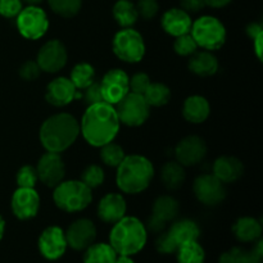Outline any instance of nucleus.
Returning a JSON list of instances; mask_svg holds the SVG:
<instances>
[{"instance_id":"nucleus-5","label":"nucleus","mask_w":263,"mask_h":263,"mask_svg":"<svg viewBox=\"0 0 263 263\" xmlns=\"http://www.w3.org/2000/svg\"><path fill=\"white\" fill-rule=\"evenodd\" d=\"M53 200L63 212H80L92 202L91 189L79 180L62 181L54 187Z\"/></svg>"},{"instance_id":"nucleus-1","label":"nucleus","mask_w":263,"mask_h":263,"mask_svg":"<svg viewBox=\"0 0 263 263\" xmlns=\"http://www.w3.org/2000/svg\"><path fill=\"white\" fill-rule=\"evenodd\" d=\"M120 131V120H118L116 108L112 104L102 102L87 107L82 116L80 133L85 140L92 146L105 145L116 139Z\"/></svg>"},{"instance_id":"nucleus-40","label":"nucleus","mask_w":263,"mask_h":263,"mask_svg":"<svg viewBox=\"0 0 263 263\" xmlns=\"http://www.w3.org/2000/svg\"><path fill=\"white\" fill-rule=\"evenodd\" d=\"M81 92H82L81 99L84 100V103L87 105V107L92 104H97V103L104 102L102 97V91H100L99 82L94 81L90 86H87L86 89L81 90Z\"/></svg>"},{"instance_id":"nucleus-33","label":"nucleus","mask_w":263,"mask_h":263,"mask_svg":"<svg viewBox=\"0 0 263 263\" xmlns=\"http://www.w3.org/2000/svg\"><path fill=\"white\" fill-rule=\"evenodd\" d=\"M49 7L55 14L72 18L81 10L82 0H48Z\"/></svg>"},{"instance_id":"nucleus-4","label":"nucleus","mask_w":263,"mask_h":263,"mask_svg":"<svg viewBox=\"0 0 263 263\" xmlns=\"http://www.w3.org/2000/svg\"><path fill=\"white\" fill-rule=\"evenodd\" d=\"M109 244L118 256H134L145 247L148 230L139 218L125 216L113 223Z\"/></svg>"},{"instance_id":"nucleus-11","label":"nucleus","mask_w":263,"mask_h":263,"mask_svg":"<svg viewBox=\"0 0 263 263\" xmlns=\"http://www.w3.org/2000/svg\"><path fill=\"white\" fill-rule=\"evenodd\" d=\"M180 204L171 195L158 197L153 203L152 216L148 220L146 230L152 233H162L170 221H174L179 216Z\"/></svg>"},{"instance_id":"nucleus-9","label":"nucleus","mask_w":263,"mask_h":263,"mask_svg":"<svg viewBox=\"0 0 263 263\" xmlns=\"http://www.w3.org/2000/svg\"><path fill=\"white\" fill-rule=\"evenodd\" d=\"M17 28L27 40H37L49 30V20L45 10L37 5H27L17 15Z\"/></svg>"},{"instance_id":"nucleus-8","label":"nucleus","mask_w":263,"mask_h":263,"mask_svg":"<svg viewBox=\"0 0 263 263\" xmlns=\"http://www.w3.org/2000/svg\"><path fill=\"white\" fill-rule=\"evenodd\" d=\"M116 105H117L116 112L120 122L130 127L141 126L151 115V107L146 100L144 99L143 95L135 92L130 91Z\"/></svg>"},{"instance_id":"nucleus-42","label":"nucleus","mask_w":263,"mask_h":263,"mask_svg":"<svg viewBox=\"0 0 263 263\" xmlns=\"http://www.w3.org/2000/svg\"><path fill=\"white\" fill-rule=\"evenodd\" d=\"M21 0H0V15L5 18H14L23 9Z\"/></svg>"},{"instance_id":"nucleus-20","label":"nucleus","mask_w":263,"mask_h":263,"mask_svg":"<svg viewBox=\"0 0 263 263\" xmlns=\"http://www.w3.org/2000/svg\"><path fill=\"white\" fill-rule=\"evenodd\" d=\"M125 198L121 194L109 193L100 199L98 205V217L105 223H116L126 216Z\"/></svg>"},{"instance_id":"nucleus-43","label":"nucleus","mask_w":263,"mask_h":263,"mask_svg":"<svg viewBox=\"0 0 263 263\" xmlns=\"http://www.w3.org/2000/svg\"><path fill=\"white\" fill-rule=\"evenodd\" d=\"M40 73L41 69L36 61L25 62L20 68V76L22 77L25 81H33V80H36L40 76Z\"/></svg>"},{"instance_id":"nucleus-48","label":"nucleus","mask_w":263,"mask_h":263,"mask_svg":"<svg viewBox=\"0 0 263 263\" xmlns=\"http://www.w3.org/2000/svg\"><path fill=\"white\" fill-rule=\"evenodd\" d=\"M205 5L212 8H223L231 3V0H204Z\"/></svg>"},{"instance_id":"nucleus-17","label":"nucleus","mask_w":263,"mask_h":263,"mask_svg":"<svg viewBox=\"0 0 263 263\" xmlns=\"http://www.w3.org/2000/svg\"><path fill=\"white\" fill-rule=\"evenodd\" d=\"M67 240L64 231L58 226H49L41 233L39 238V251L44 258L49 261L59 259L67 249Z\"/></svg>"},{"instance_id":"nucleus-6","label":"nucleus","mask_w":263,"mask_h":263,"mask_svg":"<svg viewBox=\"0 0 263 263\" xmlns=\"http://www.w3.org/2000/svg\"><path fill=\"white\" fill-rule=\"evenodd\" d=\"M190 35L195 40L198 48L213 51L222 48L228 33L225 26L218 18L212 15H202L193 22Z\"/></svg>"},{"instance_id":"nucleus-27","label":"nucleus","mask_w":263,"mask_h":263,"mask_svg":"<svg viewBox=\"0 0 263 263\" xmlns=\"http://www.w3.org/2000/svg\"><path fill=\"white\" fill-rule=\"evenodd\" d=\"M161 179L164 186L168 190H177L184 185L186 179V172L184 166L177 161H170L162 167Z\"/></svg>"},{"instance_id":"nucleus-37","label":"nucleus","mask_w":263,"mask_h":263,"mask_svg":"<svg viewBox=\"0 0 263 263\" xmlns=\"http://www.w3.org/2000/svg\"><path fill=\"white\" fill-rule=\"evenodd\" d=\"M15 180H17L18 187H31V189H33L39 180L36 168L32 166H28V164L21 167L18 170Z\"/></svg>"},{"instance_id":"nucleus-38","label":"nucleus","mask_w":263,"mask_h":263,"mask_svg":"<svg viewBox=\"0 0 263 263\" xmlns=\"http://www.w3.org/2000/svg\"><path fill=\"white\" fill-rule=\"evenodd\" d=\"M135 7L139 17L145 21L153 20L159 10V4L157 0H138Z\"/></svg>"},{"instance_id":"nucleus-39","label":"nucleus","mask_w":263,"mask_h":263,"mask_svg":"<svg viewBox=\"0 0 263 263\" xmlns=\"http://www.w3.org/2000/svg\"><path fill=\"white\" fill-rule=\"evenodd\" d=\"M156 248L157 251L162 254H172L176 253L179 246H177L176 241L172 239V236L170 235L168 231H162L161 235H159L156 240Z\"/></svg>"},{"instance_id":"nucleus-34","label":"nucleus","mask_w":263,"mask_h":263,"mask_svg":"<svg viewBox=\"0 0 263 263\" xmlns=\"http://www.w3.org/2000/svg\"><path fill=\"white\" fill-rule=\"evenodd\" d=\"M100 159L104 164L109 167H118V164L123 161L125 158V152H123V148L118 144L110 143L105 144V145L100 146Z\"/></svg>"},{"instance_id":"nucleus-19","label":"nucleus","mask_w":263,"mask_h":263,"mask_svg":"<svg viewBox=\"0 0 263 263\" xmlns=\"http://www.w3.org/2000/svg\"><path fill=\"white\" fill-rule=\"evenodd\" d=\"M12 212L20 220H31L40 208V197L31 187H18L12 195Z\"/></svg>"},{"instance_id":"nucleus-49","label":"nucleus","mask_w":263,"mask_h":263,"mask_svg":"<svg viewBox=\"0 0 263 263\" xmlns=\"http://www.w3.org/2000/svg\"><path fill=\"white\" fill-rule=\"evenodd\" d=\"M252 252H253L254 256H257V257H258V258L262 259V257H263V243H262L261 239H258V241H257L256 247H254L253 251H252Z\"/></svg>"},{"instance_id":"nucleus-52","label":"nucleus","mask_w":263,"mask_h":263,"mask_svg":"<svg viewBox=\"0 0 263 263\" xmlns=\"http://www.w3.org/2000/svg\"><path fill=\"white\" fill-rule=\"evenodd\" d=\"M4 230H5V221L4 218L0 216V240H2L3 235H4Z\"/></svg>"},{"instance_id":"nucleus-15","label":"nucleus","mask_w":263,"mask_h":263,"mask_svg":"<svg viewBox=\"0 0 263 263\" xmlns=\"http://www.w3.org/2000/svg\"><path fill=\"white\" fill-rule=\"evenodd\" d=\"M175 156L176 161L184 167L195 166L207 156V144L200 136H186L177 143Z\"/></svg>"},{"instance_id":"nucleus-3","label":"nucleus","mask_w":263,"mask_h":263,"mask_svg":"<svg viewBox=\"0 0 263 263\" xmlns=\"http://www.w3.org/2000/svg\"><path fill=\"white\" fill-rule=\"evenodd\" d=\"M154 176L153 163L146 157L133 154L118 164L116 184L126 194H139L148 189Z\"/></svg>"},{"instance_id":"nucleus-46","label":"nucleus","mask_w":263,"mask_h":263,"mask_svg":"<svg viewBox=\"0 0 263 263\" xmlns=\"http://www.w3.org/2000/svg\"><path fill=\"white\" fill-rule=\"evenodd\" d=\"M246 32H247V35H248L249 37H251L252 40H253L254 37H257V36L261 35V33H263V27H262L261 23L252 22V23H249L248 26H247Z\"/></svg>"},{"instance_id":"nucleus-14","label":"nucleus","mask_w":263,"mask_h":263,"mask_svg":"<svg viewBox=\"0 0 263 263\" xmlns=\"http://www.w3.org/2000/svg\"><path fill=\"white\" fill-rule=\"evenodd\" d=\"M37 177L45 186L55 187L61 184L66 175V166L59 153L46 152L39 159L36 167Z\"/></svg>"},{"instance_id":"nucleus-30","label":"nucleus","mask_w":263,"mask_h":263,"mask_svg":"<svg viewBox=\"0 0 263 263\" xmlns=\"http://www.w3.org/2000/svg\"><path fill=\"white\" fill-rule=\"evenodd\" d=\"M177 263H204L205 253L203 247L197 241L181 244L176 251Z\"/></svg>"},{"instance_id":"nucleus-12","label":"nucleus","mask_w":263,"mask_h":263,"mask_svg":"<svg viewBox=\"0 0 263 263\" xmlns=\"http://www.w3.org/2000/svg\"><path fill=\"white\" fill-rule=\"evenodd\" d=\"M128 81L130 79H128L127 73L122 69L113 68L108 71L102 81L99 82L103 100L108 104H117L130 92Z\"/></svg>"},{"instance_id":"nucleus-29","label":"nucleus","mask_w":263,"mask_h":263,"mask_svg":"<svg viewBox=\"0 0 263 263\" xmlns=\"http://www.w3.org/2000/svg\"><path fill=\"white\" fill-rule=\"evenodd\" d=\"M113 17L122 28H130L138 21L139 14L136 7L131 0H118L113 5Z\"/></svg>"},{"instance_id":"nucleus-35","label":"nucleus","mask_w":263,"mask_h":263,"mask_svg":"<svg viewBox=\"0 0 263 263\" xmlns=\"http://www.w3.org/2000/svg\"><path fill=\"white\" fill-rule=\"evenodd\" d=\"M104 171L98 164H90L89 167H86L84 170V172L81 175V181L86 186H89L90 189H95V187L100 186L104 182Z\"/></svg>"},{"instance_id":"nucleus-45","label":"nucleus","mask_w":263,"mask_h":263,"mask_svg":"<svg viewBox=\"0 0 263 263\" xmlns=\"http://www.w3.org/2000/svg\"><path fill=\"white\" fill-rule=\"evenodd\" d=\"M181 9L186 13H198L205 7L204 0H180Z\"/></svg>"},{"instance_id":"nucleus-31","label":"nucleus","mask_w":263,"mask_h":263,"mask_svg":"<svg viewBox=\"0 0 263 263\" xmlns=\"http://www.w3.org/2000/svg\"><path fill=\"white\" fill-rule=\"evenodd\" d=\"M69 80L77 90H84L95 81V69L91 64L82 62L72 68Z\"/></svg>"},{"instance_id":"nucleus-23","label":"nucleus","mask_w":263,"mask_h":263,"mask_svg":"<svg viewBox=\"0 0 263 263\" xmlns=\"http://www.w3.org/2000/svg\"><path fill=\"white\" fill-rule=\"evenodd\" d=\"M211 113V105L204 97L192 95L182 105V116L190 123H203Z\"/></svg>"},{"instance_id":"nucleus-53","label":"nucleus","mask_w":263,"mask_h":263,"mask_svg":"<svg viewBox=\"0 0 263 263\" xmlns=\"http://www.w3.org/2000/svg\"><path fill=\"white\" fill-rule=\"evenodd\" d=\"M22 3H26L27 5H39L44 2V0H21Z\"/></svg>"},{"instance_id":"nucleus-47","label":"nucleus","mask_w":263,"mask_h":263,"mask_svg":"<svg viewBox=\"0 0 263 263\" xmlns=\"http://www.w3.org/2000/svg\"><path fill=\"white\" fill-rule=\"evenodd\" d=\"M262 44H263V33H261V35H258L257 37L253 39L254 53H256L258 61H262V49H263Z\"/></svg>"},{"instance_id":"nucleus-36","label":"nucleus","mask_w":263,"mask_h":263,"mask_svg":"<svg viewBox=\"0 0 263 263\" xmlns=\"http://www.w3.org/2000/svg\"><path fill=\"white\" fill-rule=\"evenodd\" d=\"M174 50L181 57H190L198 50V45L193 36L190 35V32H187L175 39Z\"/></svg>"},{"instance_id":"nucleus-26","label":"nucleus","mask_w":263,"mask_h":263,"mask_svg":"<svg viewBox=\"0 0 263 263\" xmlns=\"http://www.w3.org/2000/svg\"><path fill=\"white\" fill-rule=\"evenodd\" d=\"M168 234L172 236L177 246L187 243V241H197L200 236V229L198 223L193 220L182 218V220L175 221L170 228Z\"/></svg>"},{"instance_id":"nucleus-24","label":"nucleus","mask_w":263,"mask_h":263,"mask_svg":"<svg viewBox=\"0 0 263 263\" xmlns=\"http://www.w3.org/2000/svg\"><path fill=\"white\" fill-rule=\"evenodd\" d=\"M190 72L200 77L213 76L218 71V61L212 51H195L187 62Z\"/></svg>"},{"instance_id":"nucleus-13","label":"nucleus","mask_w":263,"mask_h":263,"mask_svg":"<svg viewBox=\"0 0 263 263\" xmlns=\"http://www.w3.org/2000/svg\"><path fill=\"white\" fill-rule=\"evenodd\" d=\"M67 59H68V54H67L64 44L58 39H54L41 46L36 62H37L41 72L57 73L66 66Z\"/></svg>"},{"instance_id":"nucleus-21","label":"nucleus","mask_w":263,"mask_h":263,"mask_svg":"<svg viewBox=\"0 0 263 263\" xmlns=\"http://www.w3.org/2000/svg\"><path fill=\"white\" fill-rule=\"evenodd\" d=\"M162 28L168 35L177 37L180 35L190 32L193 21L189 13L182 10L181 8H171L163 13L161 20Z\"/></svg>"},{"instance_id":"nucleus-51","label":"nucleus","mask_w":263,"mask_h":263,"mask_svg":"<svg viewBox=\"0 0 263 263\" xmlns=\"http://www.w3.org/2000/svg\"><path fill=\"white\" fill-rule=\"evenodd\" d=\"M115 263H135L130 256H118Z\"/></svg>"},{"instance_id":"nucleus-44","label":"nucleus","mask_w":263,"mask_h":263,"mask_svg":"<svg viewBox=\"0 0 263 263\" xmlns=\"http://www.w3.org/2000/svg\"><path fill=\"white\" fill-rule=\"evenodd\" d=\"M248 251H244L241 248H231L230 251L225 252L220 256L218 263H243L246 259Z\"/></svg>"},{"instance_id":"nucleus-18","label":"nucleus","mask_w":263,"mask_h":263,"mask_svg":"<svg viewBox=\"0 0 263 263\" xmlns=\"http://www.w3.org/2000/svg\"><path fill=\"white\" fill-rule=\"evenodd\" d=\"M64 235H66L67 246L74 251H85L95 241L97 228L92 221L87 218H79L69 225Z\"/></svg>"},{"instance_id":"nucleus-22","label":"nucleus","mask_w":263,"mask_h":263,"mask_svg":"<svg viewBox=\"0 0 263 263\" xmlns=\"http://www.w3.org/2000/svg\"><path fill=\"white\" fill-rule=\"evenodd\" d=\"M244 174V166L241 161L236 157L222 156L217 158L213 163V175L222 184H233L236 182Z\"/></svg>"},{"instance_id":"nucleus-28","label":"nucleus","mask_w":263,"mask_h":263,"mask_svg":"<svg viewBox=\"0 0 263 263\" xmlns=\"http://www.w3.org/2000/svg\"><path fill=\"white\" fill-rule=\"evenodd\" d=\"M118 254L110 244L92 243L85 249L84 263H115Z\"/></svg>"},{"instance_id":"nucleus-2","label":"nucleus","mask_w":263,"mask_h":263,"mask_svg":"<svg viewBox=\"0 0 263 263\" xmlns=\"http://www.w3.org/2000/svg\"><path fill=\"white\" fill-rule=\"evenodd\" d=\"M80 135L79 121L68 113H58L46 118L40 127L39 138L46 152L59 153L68 149Z\"/></svg>"},{"instance_id":"nucleus-7","label":"nucleus","mask_w":263,"mask_h":263,"mask_svg":"<svg viewBox=\"0 0 263 263\" xmlns=\"http://www.w3.org/2000/svg\"><path fill=\"white\" fill-rule=\"evenodd\" d=\"M115 55L126 63H139L145 55V43L139 31L123 28L118 31L112 41Z\"/></svg>"},{"instance_id":"nucleus-50","label":"nucleus","mask_w":263,"mask_h":263,"mask_svg":"<svg viewBox=\"0 0 263 263\" xmlns=\"http://www.w3.org/2000/svg\"><path fill=\"white\" fill-rule=\"evenodd\" d=\"M243 263H262V259L258 258L257 256H254L253 252H248V254H247L246 259H244Z\"/></svg>"},{"instance_id":"nucleus-10","label":"nucleus","mask_w":263,"mask_h":263,"mask_svg":"<svg viewBox=\"0 0 263 263\" xmlns=\"http://www.w3.org/2000/svg\"><path fill=\"white\" fill-rule=\"evenodd\" d=\"M193 190L200 203L208 207H215L222 203L226 198L225 184L213 174H203L195 179Z\"/></svg>"},{"instance_id":"nucleus-16","label":"nucleus","mask_w":263,"mask_h":263,"mask_svg":"<svg viewBox=\"0 0 263 263\" xmlns=\"http://www.w3.org/2000/svg\"><path fill=\"white\" fill-rule=\"evenodd\" d=\"M81 90H77L67 77H57L46 86L45 99L54 107H66L76 99H81Z\"/></svg>"},{"instance_id":"nucleus-25","label":"nucleus","mask_w":263,"mask_h":263,"mask_svg":"<svg viewBox=\"0 0 263 263\" xmlns=\"http://www.w3.org/2000/svg\"><path fill=\"white\" fill-rule=\"evenodd\" d=\"M233 233L241 243L257 241L262 235V223L254 217H240L234 223Z\"/></svg>"},{"instance_id":"nucleus-32","label":"nucleus","mask_w":263,"mask_h":263,"mask_svg":"<svg viewBox=\"0 0 263 263\" xmlns=\"http://www.w3.org/2000/svg\"><path fill=\"white\" fill-rule=\"evenodd\" d=\"M143 97L149 104V107H162V105H166L168 103L170 97H171V90L167 85L162 84V82H151Z\"/></svg>"},{"instance_id":"nucleus-41","label":"nucleus","mask_w":263,"mask_h":263,"mask_svg":"<svg viewBox=\"0 0 263 263\" xmlns=\"http://www.w3.org/2000/svg\"><path fill=\"white\" fill-rule=\"evenodd\" d=\"M128 85H130L131 92L143 95L145 90L148 89L149 85H151V77L146 73H144V72H138V73H135L131 77Z\"/></svg>"}]
</instances>
